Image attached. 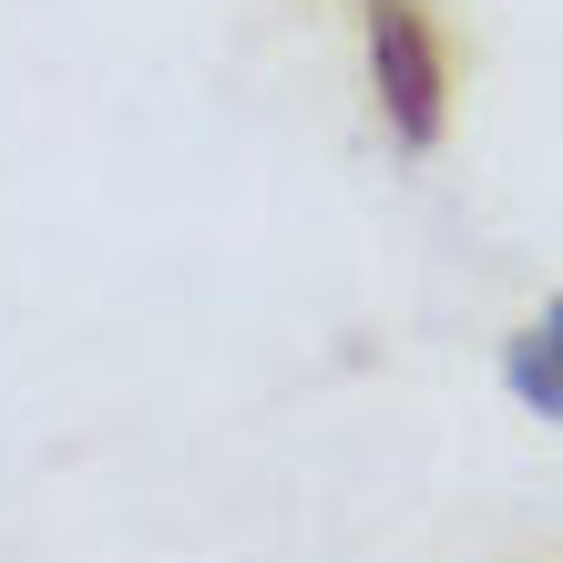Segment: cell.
Masks as SVG:
<instances>
[{"label": "cell", "mask_w": 563, "mask_h": 563, "mask_svg": "<svg viewBox=\"0 0 563 563\" xmlns=\"http://www.w3.org/2000/svg\"><path fill=\"white\" fill-rule=\"evenodd\" d=\"M369 62H379V103L400 123V144H441V52H430L410 0L369 11Z\"/></svg>", "instance_id": "cell-1"}, {"label": "cell", "mask_w": 563, "mask_h": 563, "mask_svg": "<svg viewBox=\"0 0 563 563\" xmlns=\"http://www.w3.org/2000/svg\"><path fill=\"white\" fill-rule=\"evenodd\" d=\"M503 379H512V400H533L543 420H563V308H543V318L512 339Z\"/></svg>", "instance_id": "cell-2"}, {"label": "cell", "mask_w": 563, "mask_h": 563, "mask_svg": "<svg viewBox=\"0 0 563 563\" xmlns=\"http://www.w3.org/2000/svg\"><path fill=\"white\" fill-rule=\"evenodd\" d=\"M369 11H379V0H369Z\"/></svg>", "instance_id": "cell-3"}]
</instances>
